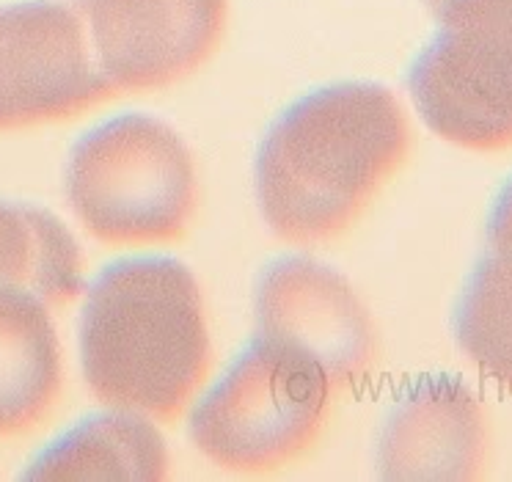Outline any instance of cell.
I'll return each mask as SVG.
<instances>
[{
	"instance_id": "cell-1",
	"label": "cell",
	"mask_w": 512,
	"mask_h": 482,
	"mask_svg": "<svg viewBox=\"0 0 512 482\" xmlns=\"http://www.w3.org/2000/svg\"><path fill=\"white\" fill-rule=\"evenodd\" d=\"M411 152V119L386 86H323L290 105L265 135L256 199L284 243L328 246L356 229Z\"/></svg>"
},
{
	"instance_id": "cell-2",
	"label": "cell",
	"mask_w": 512,
	"mask_h": 482,
	"mask_svg": "<svg viewBox=\"0 0 512 482\" xmlns=\"http://www.w3.org/2000/svg\"><path fill=\"white\" fill-rule=\"evenodd\" d=\"M207 306L179 259H124L86 292L80 367L91 397L177 425L212 372Z\"/></svg>"
},
{
	"instance_id": "cell-3",
	"label": "cell",
	"mask_w": 512,
	"mask_h": 482,
	"mask_svg": "<svg viewBox=\"0 0 512 482\" xmlns=\"http://www.w3.org/2000/svg\"><path fill=\"white\" fill-rule=\"evenodd\" d=\"M64 188L72 213L108 248L177 246L201 202L185 138L146 113L102 122L69 152Z\"/></svg>"
},
{
	"instance_id": "cell-4",
	"label": "cell",
	"mask_w": 512,
	"mask_h": 482,
	"mask_svg": "<svg viewBox=\"0 0 512 482\" xmlns=\"http://www.w3.org/2000/svg\"><path fill=\"white\" fill-rule=\"evenodd\" d=\"M336 394L312 359L259 334L196 403L190 441L226 471L290 469L320 444Z\"/></svg>"
},
{
	"instance_id": "cell-5",
	"label": "cell",
	"mask_w": 512,
	"mask_h": 482,
	"mask_svg": "<svg viewBox=\"0 0 512 482\" xmlns=\"http://www.w3.org/2000/svg\"><path fill=\"white\" fill-rule=\"evenodd\" d=\"M408 89L424 124L468 152L512 149V0H446Z\"/></svg>"
},
{
	"instance_id": "cell-6",
	"label": "cell",
	"mask_w": 512,
	"mask_h": 482,
	"mask_svg": "<svg viewBox=\"0 0 512 482\" xmlns=\"http://www.w3.org/2000/svg\"><path fill=\"white\" fill-rule=\"evenodd\" d=\"M111 97L75 6H0V135L72 122Z\"/></svg>"
},
{
	"instance_id": "cell-7",
	"label": "cell",
	"mask_w": 512,
	"mask_h": 482,
	"mask_svg": "<svg viewBox=\"0 0 512 482\" xmlns=\"http://www.w3.org/2000/svg\"><path fill=\"white\" fill-rule=\"evenodd\" d=\"M91 56L116 94H155L193 78L221 50L229 0H80Z\"/></svg>"
},
{
	"instance_id": "cell-8",
	"label": "cell",
	"mask_w": 512,
	"mask_h": 482,
	"mask_svg": "<svg viewBox=\"0 0 512 482\" xmlns=\"http://www.w3.org/2000/svg\"><path fill=\"white\" fill-rule=\"evenodd\" d=\"M256 328L312 359L336 392H350L375 372L380 339L356 287L306 257L273 262L256 284Z\"/></svg>"
},
{
	"instance_id": "cell-9",
	"label": "cell",
	"mask_w": 512,
	"mask_h": 482,
	"mask_svg": "<svg viewBox=\"0 0 512 482\" xmlns=\"http://www.w3.org/2000/svg\"><path fill=\"white\" fill-rule=\"evenodd\" d=\"M493 463V425L457 378H424L391 408L378 441L386 480H479Z\"/></svg>"
},
{
	"instance_id": "cell-10",
	"label": "cell",
	"mask_w": 512,
	"mask_h": 482,
	"mask_svg": "<svg viewBox=\"0 0 512 482\" xmlns=\"http://www.w3.org/2000/svg\"><path fill=\"white\" fill-rule=\"evenodd\" d=\"M53 309L0 284V438H23L53 416L64 394V350Z\"/></svg>"
},
{
	"instance_id": "cell-11",
	"label": "cell",
	"mask_w": 512,
	"mask_h": 482,
	"mask_svg": "<svg viewBox=\"0 0 512 482\" xmlns=\"http://www.w3.org/2000/svg\"><path fill=\"white\" fill-rule=\"evenodd\" d=\"M166 438L155 419L124 408L83 419L39 452L25 471L28 480H130L168 477Z\"/></svg>"
},
{
	"instance_id": "cell-12",
	"label": "cell",
	"mask_w": 512,
	"mask_h": 482,
	"mask_svg": "<svg viewBox=\"0 0 512 482\" xmlns=\"http://www.w3.org/2000/svg\"><path fill=\"white\" fill-rule=\"evenodd\" d=\"M86 259L56 215L0 202V284L23 287L61 312L83 290Z\"/></svg>"
},
{
	"instance_id": "cell-13",
	"label": "cell",
	"mask_w": 512,
	"mask_h": 482,
	"mask_svg": "<svg viewBox=\"0 0 512 482\" xmlns=\"http://www.w3.org/2000/svg\"><path fill=\"white\" fill-rule=\"evenodd\" d=\"M455 339L482 378L512 392V248H490L455 309Z\"/></svg>"
},
{
	"instance_id": "cell-14",
	"label": "cell",
	"mask_w": 512,
	"mask_h": 482,
	"mask_svg": "<svg viewBox=\"0 0 512 482\" xmlns=\"http://www.w3.org/2000/svg\"><path fill=\"white\" fill-rule=\"evenodd\" d=\"M488 243L499 251L512 248V180L493 199L488 215Z\"/></svg>"
},
{
	"instance_id": "cell-15",
	"label": "cell",
	"mask_w": 512,
	"mask_h": 482,
	"mask_svg": "<svg viewBox=\"0 0 512 482\" xmlns=\"http://www.w3.org/2000/svg\"><path fill=\"white\" fill-rule=\"evenodd\" d=\"M424 3L430 6V12H435V9H441V6H444L446 0H424Z\"/></svg>"
}]
</instances>
